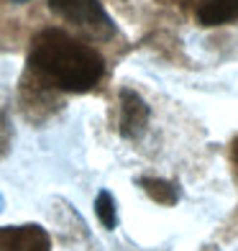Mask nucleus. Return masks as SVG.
I'll return each instance as SVG.
<instances>
[{
  "instance_id": "nucleus-1",
  "label": "nucleus",
  "mask_w": 238,
  "mask_h": 251,
  "mask_svg": "<svg viewBox=\"0 0 238 251\" xmlns=\"http://www.w3.org/2000/svg\"><path fill=\"white\" fill-rule=\"evenodd\" d=\"M56 93H90L105 75V59L95 47L62 28H44L31 41L28 72Z\"/></svg>"
},
{
  "instance_id": "nucleus-2",
  "label": "nucleus",
  "mask_w": 238,
  "mask_h": 251,
  "mask_svg": "<svg viewBox=\"0 0 238 251\" xmlns=\"http://www.w3.org/2000/svg\"><path fill=\"white\" fill-rule=\"evenodd\" d=\"M49 8L62 21L77 26L93 39L108 41L118 33L116 24H113V18L108 16V10L103 8L100 0H49Z\"/></svg>"
},
{
  "instance_id": "nucleus-3",
  "label": "nucleus",
  "mask_w": 238,
  "mask_h": 251,
  "mask_svg": "<svg viewBox=\"0 0 238 251\" xmlns=\"http://www.w3.org/2000/svg\"><path fill=\"white\" fill-rule=\"evenodd\" d=\"M149 118H151V108L141 98V93H136L133 87H123L118 93V133L131 141L141 139L146 133Z\"/></svg>"
},
{
  "instance_id": "nucleus-4",
  "label": "nucleus",
  "mask_w": 238,
  "mask_h": 251,
  "mask_svg": "<svg viewBox=\"0 0 238 251\" xmlns=\"http://www.w3.org/2000/svg\"><path fill=\"white\" fill-rule=\"evenodd\" d=\"M0 251H51V236L39 223L0 226Z\"/></svg>"
},
{
  "instance_id": "nucleus-5",
  "label": "nucleus",
  "mask_w": 238,
  "mask_h": 251,
  "mask_svg": "<svg viewBox=\"0 0 238 251\" xmlns=\"http://www.w3.org/2000/svg\"><path fill=\"white\" fill-rule=\"evenodd\" d=\"M195 16H197V24L205 28L225 26L238 18V0H208L195 10Z\"/></svg>"
},
{
  "instance_id": "nucleus-6",
  "label": "nucleus",
  "mask_w": 238,
  "mask_h": 251,
  "mask_svg": "<svg viewBox=\"0 0 238 251\" xmlns=\"http://www.w3.org/2000/svg\"><path fill=\"white\" fill-rule=\"evenodd\" d=\"M139 187L149 195L154 202L164 205V208H172V205L179 202V185L169 179H162V177H139Z\"/></svg>"
},
{
  "instance_id": "nucleus-7",
  "label": "nucleus",
  "mask_w": 238,
  "mask_h": 251,
  "mask_svg": "<svg viewBox=\"0 0 238 251\" xmlns=\"http://www.w3.org/2000/svg\"><path fill=\"white\" fill-rule=\"evenodd\" d=\"M95 215H97V221L103 223L105 231H116V228H118V205H116V198H113L108 190L97 192V198H95Z\"/></svg>"
},
{
  "instance_id": "nucleus-8",
  "label": "nucleus",
  "mask_w": 238,
  "mask_h": 251,
  "mask_svg": "<svg viewBox=\"0 0 238 251\" xmlns=\"http://www.w3.org/2000/svg\"><path fill=\"white\" fill-rule=\"evenodd\" d=\"M10 146H13V123L8 113V98L0 93V159L10 154Z\"/></svg>"
},
{
  "instance_id": "nucleus-9",
  "label": "nucleus",
  "mask_w": 238,
  "mask_h": 251,
  "mask_svg": "<svg viewBox=\"0 0 238 251\" xmlns=\"http://www.w3.org/2000/svg\"><path fill=\"white\" fill-rule=\"evenodd\" d=\"M231 167H233V177L238 182V136L231 141Z\"/></svg>"
},
{
  "instance_id": "nucleus-10",
  "label": "nucleus",
  "mask_w": 238,
  "mask_h": 251,
  "mask_svg": "<svg viewBox=\"0 0 238 251\" xmlns=\"http://www.w3.org/2000/svg\"><path fill=\"white\" fill-rule=\"evenodd\" d=\"M162 5H179V8H187V5H202V3H208V0H159Z\"/></svg>"
},
{
  "instance_id": "nucleus-11",
  "label": "nucleus",
  "mask_w": 238,
  "mask_h": 251,
  "mask_svg": "<svg viewBox=\"0 0 238 251\" xmlns=\"http://www.w3.org/2000/svg\"><path fill=\"white\" fill-rule=\"evenodd\" d=\"M5 210V198H3V192H0V213Z\"/></svg>"
},
{
  "instance_id": "nucleus-12",
  "label": "nucleus",
  "mask_w": 238,
  "mask_h": 251,
  "mask_svg": "<svg viewBox=\"0 0 238 251\" xmlns=\"http://www.w3.org/2000/svg\"><path fill=\"white\" fill-rule=\"evenodd\" d=\"M13 3H18V5H24V3H28V0H13Z\"/></svg>"
}]
</instances>
